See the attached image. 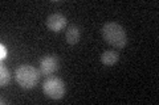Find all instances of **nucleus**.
Returning <instances> with one entry per match:
<instances>
[{
    "instance_id": "1",
    "label": "nucleus",
    "mask_w": 159,
    "mask_h": 105,
    "mask_svg": "<svg viewBox=\"0 0 159 105\" xmlns=\"http://www.w3.org/2000/svg\"><path fill=\"white\" fill-rule=\"evenodd\" d=\"M102 37L109 45L116 49L125 47L127 43V34L125 28L114 21H109L102 26Z\"/></svg>"
},
{
    "instance_id": "2",
    "label": "nucleus",
    "mask_w": 159,
    "mask_h": 105,
    "mask_svg": "<svg viewBox=\"0 0 159 105\" xmlns=\"http://www.w3.org/2000/svg\"><path fill=\"white\" fill-rule=\"evenodd\" d=\"M40 71L36 67L29 66V64H21L16 68V82L21 88L31 89L37 84L40 78Z\"/></svg>"
},
{
    "instance_id": "3",
    "label": "nucleus",
    "mask_w": 159,
    "mask_h": 105,
    "mask_svg": "<svg viewBox=\"0 0 159 105\" xmlns=\"http://www.w3.org/2000/svg\"><path fill=\"white\" fill-rule=\"evenodd\" d=\"M43 91L49 99L60 100L64 97L66 88L62 79H60L58 76H49L43 84Z\"/></svg>"
},
{
    "instance_id": "4",
    "label": "nucleus",
    "mask_w": 159,
    "mask_h": 105,
    "mask_svg": "<svg viewBox=\"0 0 159 105\" xmlns=\"http://www.w3.org/2000/svg\"><path fill=\"white\" fill-rule=\"evenodd\" d=\"M60 67V61L56 55H45L40 61V68L39 71L41 75H49L54 74Z\"/></svg>"
},
{
    "instance_id": "5",
    "label": "nucleus",
    "mask_w": 159,
    "mask_h": 105,
    "mask_svg": "<svg viewBox=\"0 0 159 105\" xmlns=\"http://www.w3.org/2000/svg\"><path fill=\"white\" fill-rule=\"evenodd\" d=\"M68 20L62 13H52L47 18V26L52 32H60L66 26Z\"/></svg>"
},
{
    "instance_id": "6",
    "label": "nucleus",
    "mask_w": 159,
    "mask_h": 105,
    "mask_svg": "<svg viewBox=\"0 0 159 105\" xmlns=\"http://www.w3.org/2000/svg\"><path fill=\"white\" fill-rule=\"evenodd\" d=\"M119 59V54L114 50H105L101 54V62L105 64V66H114Z\"/></svg>"
},
{
    "instance_id": "7",
    "label": "nucleus",
    "mask_w": 159,
    "mask_h": 105,
    "mask_svg": "<svg viewBox=\"0 0 159 105\" xmlns=\"http://www.w3.org/2000/svg\"><path fill=\"white\" fill-rule=\"evenodd\" d=\"M66 41L69 45H76L78 42L80 37H81V30L77 25H70L66 30Z\"/></svg>"
},
{
    "instance_id": "8",
    "label": "nucleus",
    "mask_w": 159,
    "mask_h": 105,
    "mask_svg": "<svg viewBox=\"0 0 159 105\" xmlns=\"http://www.w3.org/2000/svg\"><path fill=\"white\" fill-rule=\"evenodd\" d=\"M11 80V74H9V70L7 68V66L4 63L0 64V86L6 87L9 84Z\"/></svg>"
},
{
    "instance_id": "9",
    "label": "nucleus",
    "mask_w": 159,
    "mask_h": 105,
    "mask_svg": "<svg viewBox=\"0 0 159 105\" xmlns=\"http://www.w3.org/2000/svg\"><path fill=\"white\" fill-rule=\"evenodd\" d=\"M7 55H8V50H7V47H6V45H4V43H0V59H2V61H4V59L7 58Z\"/></svg>"
}]
</instances>
